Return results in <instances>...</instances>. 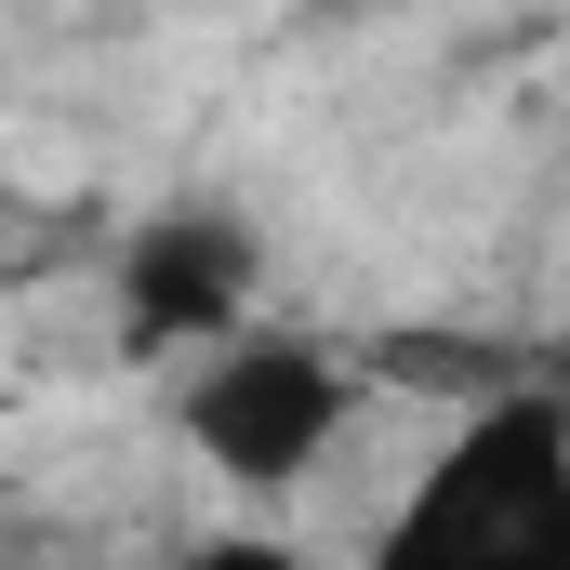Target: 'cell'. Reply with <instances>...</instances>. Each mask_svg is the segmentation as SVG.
<instances>
[{
    "mask_svg": "<svg viewBox=\"0 0 570 570\" xmlns=\"http://www.w3.org/2000/svg\"><path fill=\"white\" fill-rule=\"evenodd\" d=\"M358 358H332L318 332H226L213 358H199V385H186V438H199V464L213 478H239V491H292V478H318V451L358 425Z\"/></svg>",
    "mask_w": 570,
    "mask_h": 570,
    "instance_id": "2",
    "label": "cell"
},
{
    "mask_svg": "<svg viewBox=\"0 0 570 570\" xmlns=\"http://www.w3.org/2000/svg\"><path fill=\"white\" fill-rule=\"evenodd\" d=\"M173 570H318L305 544H279V531H213V544H186Z\"/></svg>",
    "mask_w": 570,
    "mask_h": 570,
    "instance_id": "4",
    "label": "cell"
},
{
    "mask_svg": "<svg viewBox=\"0 0 570 570\" xmlns=\"http://www.w3.org/2000/svg\"><path fill=\"white\" fill-rule=\"evenodd\" d=\"M120 332L134 345H226V332H253V226L239 213H146L120 239Z\"/></svg>",
    "mask_w": 570,
    "mask_h": 570,
    "instance_id": "3",
    "label": "cell"
},
{
    "mask_svg": "<svg viewBox=\"0 0 570 570\" xmlns=\"http://www.w3.org/2000/svg\"><path fill=\"white\" fill-rule=\"evenodd\" d=\"M372 570H570V399L504 385L451 412L425 478L385 504Z\"/></svg>",
    "mask_w": 570,
    "mask_h": 570,
    "instance_id": "1",
    "label": "cell"
}]
</instances>
